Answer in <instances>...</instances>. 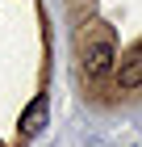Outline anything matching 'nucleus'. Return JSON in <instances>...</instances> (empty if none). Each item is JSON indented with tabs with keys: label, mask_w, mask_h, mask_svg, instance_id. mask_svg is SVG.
<instances>
[{
	"label": "nucleus",
	"mask_w": 142,
	"mask_h": 147,
	"mask_svg": "<svg viewBox=\"0 0 142 147\" xmlns=\"http://www.w3.org/2000/svg\"><path fill=\"white\" fill-rule=\"evenodd\" d=\"M117 84H121V88H142V51H134V55L121 59V67H117Z\"/></svg>",
	"instance_id": "obj_3"
},
{
	"label": "nucleus",
	"mask_w": 142,
	"mask_h": 147,
	"mask_svg": "<svg viewBox=\"0 0 142 147\" xmlns=\"http://www.w3.org/2000/svg\"><path fill=\"white\" fill-rule=\"evenodd\" d=\"M46 113H50V101H46L42 92H38V97L29 101V109L21 113V126H17V130H21V139H33V135H42V126H46Z\"/></svg>",
	"instance_id": "obj_2"
},
{
	"label": "nucleus",
	"mask_w": 142,
	"mask_h": 147,
	"mask_svg": "<svg viewBox=\"0 0 142 147\" xmlns=\"http://www.w3.org/2000/svg\"><path fill=\"white\" fill-rule=\"evenodd\" d=\"M113 59H117V42H113V30L96 21V25H92V34H88V42H84V71L96 80V76H105V71L113 67Z\"/></svg>",
	"instance_id": "obj_1"
}]
</instances>
